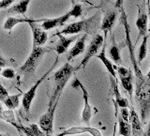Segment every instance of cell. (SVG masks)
Segmentation results:
<instances>
[{
    "label": "cell",
    "instance_id": "obj_1",
    "mask_svg": "<svg viewBox=\"0 0 150 136\" xmlns=\"http://www.w3.org/2000/svg\"><path fill=\"white\" fill-rule=\"evenodd\" d=\"M135 97L140 109V117L142 122H145L150 116V79L136 84Z\"/></svg>",
    "mask_w": 150,
    "mask_h": 136
},
{
    "label": "cell",
    "instance_id": "obj_2",
    "mask_svg": "<svg viewBox=\"0 0 150 136\" xmlns=\"http://www.w3.org/2000/svg\"><path fill=\"white\" fill-rule=\"evenodd\" d=\"M100 12L97 11L92 17L86 19V20L69 23V25L63 28L62 31L57 33L61 35H76L81 32H86V34H88V33H92L94 30L97 29L98 25L100 23Z\"/></svg>",
    "mask_w": 150,
    "mask_h": 136
},
{
    "label": "cell",
    "instance_id": "obj_3",
    "mask_svg": "<svg viewBox=\"0 0 150 136\" xmlns=\"http://www.w3.org/2000/svg\"><path fill=\"white\" fill-rule=\"evenodd\" d=\"M121 22H122V23H123V25H124L125 43H126V46L128 47V50H129V58H130V61H131V64H132V68H133V70H134V75H135V79H136V84H139L142 82H144L145 80V78H144V75L142 72V70L140 69L139 63H138L137 59H136L134 46L132 44L131 39H130L129 23H128V17H127V14L123 11V8H122V14H121Z\"/></svg>",
    "mask_w": 150,
    "mask_h": 136
},
{
    "label": "cell",
    "instance_id": "obj_4",
    "mask_svg": "<svg viewBox=\"0 0 150 136\" xmlns=\"http://www.w3.org/2000/svg\"><path fill=\"white\" fill-rule=\"evenodd\" d=\"M74 72H75V69L69 62H67L62 68L59 69L57 72L54 73V81L55 84V87H54L53 95H52L49 101V105H53L54 103L59 101L63 89L65 88L66 84H67L70 76H71Z\"/></svg>",
    "mask_w": 150,
    "mask_h": 136
},
{
    "label": "cell",
    "instance_id": "obj_5",
    "mask_svg": "<svg viewBox=\"0 0 150 136\" xmlns=\"http://www.w3.org/2000/svg\"><path fill=\"white\" fill-rule=\"evenodd\" d=\"M51 48H46V47L42 46H33L31 54L27 57L26 61L23 63L20 69H19V72L23 75H31L35 72V70L39 65L40 59L42 58L46 53L50 52Z\"/></svg>",
    "mask_w": 150,
    "mask_h": 136
},
{
    "label": "cell",
    "instance_id": "obj_6",
    "mask_svg": "<svg viewBox=\"0 0 150 136\" xmlns=\"http://www.w3.org/2000/svg\"><path fill=\"white\" fill-rule=\"evenodd\" d=\"M106 36H107L106 34L104 35V37L101 36L100 34H96L94 36V38L90 42V44L88 46V49L86 50V53L84 55V57L83 58L82 62L80 63V65L75 69V72L81 69H86V65L88 64L89 61H90V59L98 54V50L102 47L103 43H104V41H105Z\"/></svg>",
    "mask_w": 150,
    "mask_h": 136
},
{
    "label": "cell",
    "instance_id": "obj_7",
    "mask_svg": "<svg viewBox=\"0 0 150 136\" xmlns=\"http://www.w3.org/2000/svg\"><path fill=\"white\" fill-rule=\"evenodd\" d=\"M57 60L58 58H56L55 59V62L54 63V65L52 66V67L50 68V69L45 74H43L41 76V78H40L38 81L35 83L34 86H32L30 87V89L28 91H26L25 94L23 95V98H22V106L23 108V110H25V114L26 115H29V113H30V108H31V104H32V101L35 98V96H36V94H37V90H38V88H39V86H40V84L43 82V80L48 76L49 73L53 70V69L55 67V65L56 63H57Z\"/></svg>",
    "mask_w": 150,
    "mask_h": 136
},
{
    "label": "cell",
    "instance_id": "obj_8",
    "mask_svg": "<svg viewBox=\"0 0 150 136\" xmlns=\"http://www.w3.org/2000/svg\"><path fill=\"white\" fill-rule=\"evenodd\" d=\"M72 86L75 88H80L83 93V109L82 112V121L84 122L86 125H89L90 119L94 115L92 106L89 103V94L86 90V88L83 86V84L80 82L78 78L74 79V82L72 83Z\"/></svg>",
    "mask_w": 150,
    "mask_h": 136
},
{
    "label": "cell",
    "instance_id": "obj_9",
    "mask_svg": "<svg viewBox=\"0 0 150 136\" xmlns=\"http://www.w3.org/2000/svg\"><path fill=\"white\" fill-rule=\"evenodd\" d=\"M58 101H59L54 103L53 105H49L47 112L40 117L39 126L41 129V130L43 131V132H45L46 134H53L54 114H55L56 107H57V104H58Z\"/></svg>",
    "mask_w": 150,
    "mask_h": 136
},
{
    "label": "cell",
    "instance_id": "obj_10",
    "mask_svg": "<svg viewBox=\"0 0 150 136\" xmlns=\"http://www.w3.org/2000/svg\"><path fill=\"white\" fill-rule=\"evenodd\" d=\"M115 69L117 73H118V76L120 78V82L123 88L129 94L130 97H132L133 94V75H132V72L130 69H127L125 67H123L122 65L120 66H115Z\"/></svg>",
    "mask_w": 150,
    "mask_h": 136
},
{
    "label": "cell",
    "instance_id": "obj_11",
    "mask_svg": "<svg viewBox=\"0 0 150 136\" xmlns=\"http://www.w3.org/2000/svg\"><path fill=\"white\" fill-rule=\"evenodd\" d=\"M88 133L92 136H102L101 132L98 129L93 128V127H71V128L66 129L62 132H60L56 136H69V135H76V134H83Z\"/></svg>",
    "mask_w": 150,
    "mask_h": 136
},
{
    "label": "cell",
    "instance_id": "obj_12",
    "mask_svg": "<svg viewBox=\"0 0 150 136\" xmlns=\"http://www.w3.org/2000/svg\"><path fill=\"white\" fill-rule=\"evenodd\" d=\"M31 28L32 35H33V46H42L45 44L48 39L47 32L42 30L40 26H39L36 23H28Z\"/></svg>",
    "mask_w": 150,
    "mask_h": 136
},
{
    "label": "cell",
    "instance_id": "obj_13",
    "mask_svg": "<svg viewBox=\"0 0 150 136\" xmlns=\"http://www.w3.org/2000/svg\"><path fill=\"white\" fill-rule=\"evenodd\" d=\"M148 14L144 13L142 11V8H139L138 9V17L137 20L135 22V25L137 26L138 30H139V35L137 37V40H136V43L140 40V39L142 37H144L146 35L147 32V25H148Z\"/></svg>",
    "mask_w": 150,
    "mask_h": 136
},
{
    "label": "cell",
    "instance_id": "obj_14",
    "mask_svg": "<svg viewBox=\"0 0 150 136\" xmlns=\"http://www.w3.org/2000/svg\"><path fill=\"white\" fill-rule=\"evenodd\" d=\"M11 125L16 127L18 130L20 131V132H23L25 136H47L46 133L41 130L40 126H38L37 124H31L30 126L25 127V126L17 124L16 122H14Z\"/></svg>",
    "mask_w": 150,
    "mask_h": 136
},
{
    "label": "cell",
    "instance_id": "obj_15",
    "mask_svg": "<svg viewBox=\"0 0 150 136\" xmlns=\"http://www.w3.org/2000/svg\"><path fill=\"white\" fill-rule=\"evenodd\" d=\"M87 34H84L83 37H81L80 39L77 40L76 43L68 52V56H67V60L68 62H69L70 60H72L75 58L76 56L82 55L84 50H86V39Z\"/></svg>",
    "mask_w": 150,
    "mask_h": 136
},
{
    "label": "cell",
    "instance_id": "obj_16",
    "mask_svg": "<svg viewBox=\"0 0 150 136\" xmlns=\"http://www.w3.org/2000/svg\"><path fill=\"white\" fill-rule=\"evenodd\" d=\"M110 80H111V87L112 93L115 95V102L116 103L118 107L120 108H124V107H129V102L126 98L121 95V93L118 89V86H117V80L115 78H114L112 76H110Z\"/></svg>",
    "mask_w": 150,
    "mask_h": 136
},
{
    "label": "cell",
    "instance_id": "obj_17",
    "mask_svg": "<svg viewBox=\"0 0 150 136\" xmlns=\"http://www.w3.org/2000/svg\"><path fill=\"white\" fill-rule=\"evenodd\" d=\"M56 36L59 37V41H58V43L56 44L55 48H54V51L56 52V53H57L58 55L66 53L67 50H68V48L69 47V45L71 44L74 40H77L76 36L71 37V38H66L63 35L58 34V33H56Z\"/></svg>",
    "mask_w": 150,
    "mask_h": 136
},
{
    "label": "cell",
    "instance_id": "obj_18",
    "mask_svg": "<svg viewBox=\"0 0 150 136\" xmlns=\"http://www.w3.org/2000/svg\"><path fill=\"white\" fill-rule=\"evenodd\" d=\"M129 122H130L131 131H132L133 136H139L141 134V132L143 131L142 120H141V117L138 115V114L135 112L133 108H131V110H130Z\"/></svg>",
    "mask_w": 150,
    "mask_h": 136
},
{
    "label": "cell",
    "instance_id": "obj_19",
    "mask_svg": "<svg viewBox=\"0 0 150 136\" xmlns=\"http://www.w3.org/2000/svg\"><path fill=\"white\" fill-rule=\"evenodd\" d=\"M116 18H117V11H111L108 13H106L101 23L100 30L104 31V33L107 35V32L111 31L112 26L115 25Z\"/></svg>",
    "mask_w": 150,
    "mask_h": 136
},
{
    "label": "cell",
    "instance_id": "obj_20",
    "mask_svg": "<svg viewBox=\"0 0 150 136\" xmlns=\"http://www.w3.org/2000/svg\"><path fill=\"white\" fill-rule=\"evenodd\" d=\"M44 20H32V19H27V18H14V17H9L8 18L4 23V29L8 30L11 32L12 28L17 25L18 23H39V22H43Z\"/></svg>",
    "mask_w": 150,
    "mask_h": 136
},
{
    "label": "cell",
    "instance_id": "obj_21",
    "mask_svg": "<svg viewBox=\"0 0 150 136\" xmlns=\"http://www.w3.org/2000/svg\"><path fill=\"white\" fill-rule=\"evenodd\" d=\"M97 57L100 59L102 64L105 66V68L107 69L108 72L110 73L111 76L116 79V72H115V65H112L111 61L108 59V57L105 55V41H104V46H102V50L98 55H97Z\"/></svg>",
    "mask_w": 150,
    "mask_h": 136
},
{
    "label": "cell",
    "instance_id": "obj_22",
    "mask_svg": "<svg viewBox=\"0 0 150 136\" xmlns=\"http://www.w3.org/2000/svg\"><path fill=\"white\" fill-rule=\"evenodd\" d=\"M31 0H21L18 4L14 5L11 8L8 9V13H14V14H22L25 15V12L27 11L28 5H29Z\"/></svg>",
    "mask_w": 150,
    "mask_h": 136
},
{
    "label": "cell",
    "instance_id": "obj_23",
    "mask_svg": "<svg viewBox=\"0 0 150 136\" xmlns=\"http://www.w3.org/2000/svg\"><path fill=\"white\" fill-rule=\"evenodd\" d=\"M117 125H118V133L122 136H130L131 133V127L129 125V122H126L122 117L119 115L117 118Z\"/></svg>",
    "mask_w": 150,
    "mask_h": 136
},
{
    "label": "cell",
    "instance_id": "obj_24",
    "mask_svg": "<svg viewBox=\"0 0 150 136\" xmlns=\"http://www.w3.org/2000/svg\"><path fill=\"white\" fill-rule=\"evenodd\" d=\"M109 54L111 56V59L114 61L115 64L116 65H122V58L120 55V51H119V47L115 44V42H112V45L111 46V48L109 50Z\"/></svg>",
    "mask_w": 150,
    "mask_h": 136
},
{
    "label": "cell",
    "instance_id": "obj_25",
    "mask_svg": "<svg viewBox=\"0 0 150 136\" xmlns=\"http://www.w3.org/2000/svg\"><path fill=\"white\" fill-rule=\"evenodd\" d=\"M22 94H17V95H12V96H8L6 100L3 101V103L8 107V109H16L19 106V103H20V97Z\"/></svg>",
    "mask_w": 150,
    "mask_h": 136
},
{
    "label": "cell",
    "instance_id": "obj_26",
    "mask_svg": "<svg viewBox=\"0 0 150 136\" xmlns=\"http://www.w3.org/2000/svg\"><path fill=\"white\" fill-rule=\"evenodd\" d=\"M148 35H145L143 39L142 43L140 45V50L138 54V63L139 65L143 62V60L146 57V53H147V41H148Z\"/></svg>",
    "mask_w": 150,
    "mask_h": 136
},
{
    "label": "cell",
    "instance_id": "obj_27",
    "mask_svg": "<svg viewBox=\"0 0 150 136\" xmlns=\"http://www.w3.org/2000/svg\"><path fill=\"white\" fill-rule=\"evenodd\" d=\"M57 26H61L59 17L54 18V19H46V20H44L41 23V27L43 28L45 31L50 30L52 28H54Z\"/></svg>",
    "mask_w": 150,
    "mask_h": 136
},
{
    "label": "cell",
    "instance_id": "obj_28",
    "mask_svg": "<svg viewBox=\"0 0 150 136\" xmlns=\"http://www.w3.org/2000/svg\"><path fill=\"white\" fill-rule=\"evenodd\" d=\"M3 117H4L5 121H7L11 124H13L14 122H15V116H14L12 110H11V109L3 112Z\"/></svg>",
    "mask_w": 150,
    "mask_h": 136
},
{
    "label": "cell",
    "instance_id": "obj_29",
    "mask_svg": "<svg viewBox=\"0 0 150 136\" xmlns=\"http://www.w3.org/2000/svg\"><path fill=\"white\" fill-rule=\"evenodd\" d=\"M1 76L4 78H7V79H13L15 77V72H14V69H12L11 68L4 69H2Z\"/></svg>",
    "mask_w": 150,
    "mask_h": 136
},
{
    "label": "cell",
    "instance_id": "obj_30",
    "mask_svg": "<svg viewBox=\"0 0 150 136\" xmlns=\"http://www.w3.org/2000/svg\"><path fill=\"white\" fill-rule=\"evenodd\" d=\"M129 115H130V113L128 110V107H124L120 109V116L126 122H129Z\"/></svg>",
    "mask_w": 150,
    "mask_h": 136
},
{
    "label": "cell",
    "instance_id": "obj_31",
    "mask_svg": "<svg viewBox=\"0 0 150 136\" xmlns=\"http://www.w3.org/2000/svg\"><path fill=\"white\" fill-rule=\"evenodd\" d=\"M8 96H9V95H8V90L4 87L3 84H2L1 83H0V101H1L3 102Z\"/></svg>",
    "mask_w": 150,
    "mask_h": 136
},
{
    "label": "cell",
    "instance_id": "obj_32",
    "mask_svg": "<svg viewBox=\"0 0 150 136\" xmlns=\"http://www.w3.org/2000/svg\"><path fill=\"white\" fill-rule=\"evenodd\" d=\"M15 0H1L0 1V9H4L8 8Z\"/></svg>",
    "mask_w": 150,
    "mask_h": 136
},
{
    "label": "cell",
    "instance_id": "obj_33",
    "mask_svg": "<svg viewBox=\"0 0 150 136\" xmlns=\"http://www.w3.org/2000/svg\"><path fill=\"white\" fill-rule=\"evenodd\" d=\"M123 2H124V0H116L115 4V8L122 9V8H123Z\"/></svg>",
    "mask_w": 150,
    "mask_h": 136
},
{
    "label": "cell",
    "instance_id": "obj_34",
    "mask_svg": "<svg viewBox=\"0 0 150 136\" xmlns=\"http://www.w3.org/2000/svg\"><path fill=\"white\" fill-rule=\"evenodd\" d=\"M7 66V61L5 59L3 56L0 55V68H3V67H6Z\"/></svg>",
    "mask_w": 150,
    "mask_h": 136
},
{
    "label": "cell",
    "instance_id": "obj_35",
    "mask_svg": "<svg viewBox=\"0 0 150 136\" xmlns=\"http://www.w3.org/2000/svg\"><path fill=\"white\" fill-rule=\"evenodd\" d=\"M3 108H2V105L1 103H0V119H3L4 120V117H3Z\"/></svg>",
    "mask_w": 150,
    "mask_h": 136
},
{
    "label": "cell",
    "instance_id": "obj_36",
    "mask_svg": "<svg viewBox=\"0 0 150 136\" xmlns=\"http://www.w3.org/2000/svg\"><path fill=\"white\" fill-rule=\"evenodd\" d=\"M117 122L115 124V127H114V131H112V136H116V130H117Z\"/></svg>",
    "mask_w": 150,
    "mask_h": 136
},
{
    "label": "cell",
    "instance_id": "obj_37",
    "mask_svg": "<svg viewBox=\"0 0 150 136\" xmlns=\"http://www.w3.org/2000/svg\"><path fill=\"white\" fill-rule=\"evenodd\" d=\"M146 5H147V11H149V9H150V0H146Z\"/></svg>",
    "mask_w": 150,
    "mask_h": 136
},
{
    "label": "cell",
    "instance_id": "obj_38",
    "mask_svg": "<svg viewBox=\"0 0 150 136\" xmlns=\"http://www.w3.org/2000/svg\"><path fill=\"white\" fill-rule=\"evenodd\" d=\"M146 136H150V124L148 126V129H147V132H146Z\"/></svg>",
    "mask_w": 150,
    "mask_h": 136
},
{
    "label": "cell",
    "instance_id": "obj_39",
    "mask_svg": "<svg viewBox=\"0 0 150 136\" xmlns=\"http://www.w3.org/2000/svg\"><path fill=\"white\" fill-rule=\"evenodd\" d=\"M146 78H147V79H150V69H149V72H147V75H146Z\"/></svg>",
    "mask_w": 150,
    "mask_h": 136
},
{
    "label": "cell",
    "instance_id": "obj_40",
    "mask_svg": "<svg viewBox=\"0 0 150 136\" xmlns=\"http://www.w3.org/2000/svg\"><path fill=\"white\" fill-rule=\"evenodd\" d=\"M0 136H12V135H8V134H2V133H0Z\"/></svg>",
    "mask_w": 150,
    "mask_h": 136
},
{
    "label": "cell",
    "instance_id": "obj_41",
    "mask_svg": "<svg viewBox=\"0 0 150 136\" xmlns=\"http://www.w3.org/2000/svg\"><path fill=\"white\" fill-rule=\"evenodd\" d=\"M148 16H149V22H150V9H149V11H148Z\"/></svg>",
    "mask_w": 150,
    "mask_h": 136
},
{
    "label": "cell",
    "instance_id": "obj_42",
    "mask_svg": "<svg viewBox=\"0 0 150 136\" xmlns=\"http://www.w3.org/2000/svg\"><path fill=\"white\" fill-rule=\"evenodd\" d=\"M1 72H2V68H0V75H1Z\"/></svg>",
    "mask_w": 150,
    "mask_h": 136
},
{
    "label": "cell",
    "instance_id": "obj_43",
    "mask_svg": "<svg viewBox=\"0 0 150 136\" xmlns=\"http://www.w3.org/2000/svg\"><path fill=\"white\" fill-rule=\"evenodd\" d=\"M46 135H47V136H54L53 134H46Z\"/></svg>",
    "mask_w": 150,
    "mask_h": 136
},
{
    "label": "cell",
    "instance_id": "obj_44",
    "mask_svg": "<svg viewBox=\"0 0 150 136\" xmlns=\"http://www.w3.org/2000/svg\"><path fill=\"white\" fill-rule=\"evenodd\" d=\"M0 1H1V0H0Z\"/></svg>",
    "mask_w": 150,
    "mask_h": 136
}]
</instances>
